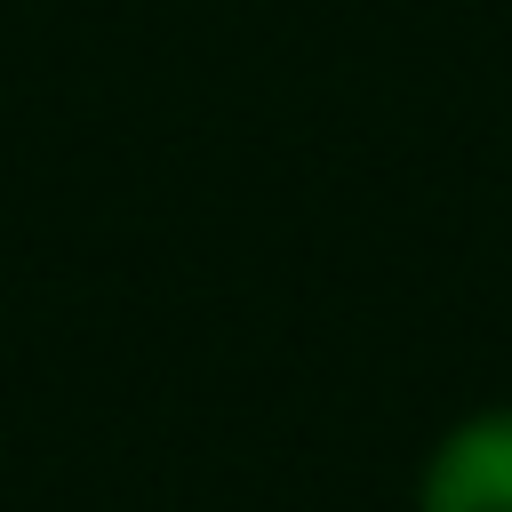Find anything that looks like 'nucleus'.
<instances>
[{"label":"nucleus","instance_id":"f257e3e1","mask_svg":"<svg viewBox=\"0 0 512 512\" xmlns=\"http://www.w3.org/2000/svg\"><path fill=\"white\" fill-rule=\"evenodd\" d=\"M408 512H512V400L464 408L424 448Z\"/></svg>","mask_w":512,"mask_h":512}]
</instances>
